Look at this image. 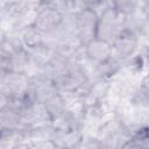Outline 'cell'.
I'll return each instance as SVG.
<instances>
[{
    "label": "cell",
    "instance_id": "obj_14",
    "mask_svg": "<svg viewBox=\"0 0 149 149\" xmlns=\"http://www.w3.org/2000/svg\"><path fill=\"white\" fill-rule=\"evenodd\" d=\"M112 7L122 16L129 17L134 15L139 9L141 2L134 1V0H116V1H111Z\"/></svg>",
    "mask_w": 149,
    "mask_h": 149
},
{
    "label": "cell",
    "instance_id": "obj_5",
    "mask_svg": "<svg viewBox=\"0 0 149 149\" xmlns=\"http://www.w3.org/2000/svg\"><path fill=\"white\" fill-rule=\"evenodd\" d=\"M64 15L65 14L54 8L49 1H38V7L34 14L31 24L45 36L58 30L64 20Z\"/></svg>",
    "mask_w": 149,
    "mask_h": 149
},
{
    "label": "cell",
    "instance_id": "obj_17",
    "mask_svg": "<svg viewBox=\"0 0 149 149\" xmlns=\"http://www.w3.org/2000/svg\"><path fill=\"white\" fill-rule=\"evenodd\" d=\"M140 13H141V15L143 16V19H144V21L148 23V26H149V1H143V2H141V5H140Z\"/></svg>",
    "mask_w": 149,
    "mask_h": 149
},
{
    "label": "cell",
    "instance_id": "obj_7",
    "mask_svg": "<svg viewBox=\"0 0 149 149\" xmlns=\"http://www.w3.org/2000/svg\"><path fill=\"white\" fill-rule=\"evenodd\" d=\"M59 93L61 91L56 83H54L44 73H36L30 76L29 95L35 102L44 105L48 100Z\"/></svg>",
    "mask_w": 149,
    "mask_h": 149
},
{
    "label": "cell",
    "instance_id": "obj_10",
    "mask_svg": "<svg viewBox=\"0 0 149 149\" xmlns=\"http://www.w3.org/2000/svg\"><path fill=\"white\" fill-rule=\"evenodd\" d=\"M27 132L28 126L26 125L22 115L14 108L3 106L0 107V132Z\"/></svg>",
    "mask_w": 149,
    "mask_h": 149
},
{
    "label": "cell",
    "instance_id": "obj_12",
    "mask_svg": "<svg viewBox=\"0 0 149 149\" xmlns=\"http://www.w3.org/2000/svg\"><path fill=\"white\" fill-rule=\"evenodd\" d=\"M17 35L22 45L27 50L35 49L45 43L44 35L40 30H37L33 24H28L27 27H24L21 31L17 33Z\"/></svg>",
    "mask_w": 149,
    "mask_h": 149
},
{
    "label": "cell",
    "instance_id": "obj_1",
    "mask_svg": "<svg viewBox=\"0 0 149 149\" xmlns=\"http://www.w3.org/2000/svg\"><path fill=\"white\" fill-rule=\"evenodd\" d=\"M132 135V129L116 114L102 121L93 137L104 149H122Z\"/></svg>",
    "mask_w": 149,
    "mask_h": 149
},
{
    "label": "cell",
    "instance_id": "obj_15",
    "mask_svg": "<svg viewBox=\"0 0 149 149\" xmlns=\"http://www.w3.org/2000/svg\"><path fill=\"white\" fill-rule=\"evenodd\" d=\"M30 149H58L52 140H42V141H31L27 142Z\"/></svg>",
    "mask_w": 149,
    "mask_h": 149
},
{
    "label": "cell",
    "instance_id": "obj_16",
    "mask_svg": "<svg viewBox=\"0 0 149 149\" xmlns=\"http://www.w3.org/2000/svg\"><path fill=\"white\" fill-rule=\"evenodd\" d=\"M77 149H104L94 137H85L83 143Z\"/></svg>",
    "mask_w": 149,
    "mask_h": 149
},
{
    "label": "cell",
    "instance_id": "obj_19",
    "mask_svg": "<svg viewBox=\"0 0 149 149\" xmlns=\"http://www.w3.org/2000/svg\"><path fill=\"white\" fill-rule=\"evenodd\" d=\"M146 143H147V147L149 149V127L146 128Z\"/></svg>",
    "mask_w": 149,
    "mask_h": 149
},
{
    "label": "cell",
    "instance_id": "obj_8",
    "mask_svg": "<svg viewBox=\"0 0 149 149\" xmlns=\"http://www.w3.org/2000/svg\"><path fill=\"white\" fill-rule=\"evenodd\" d=\"M83 56L91 65H97L114 56L113 47L109 42L94 38L83 47Z\"/></svg>",
    "mask_w": 149,
    "mask_h": 149
},
{
    "label": "cell",
    "instance_id": "obj_9",
    "mask_svg": "<svg viewBox=\"0 0 149 149\" xmlns=\"http://www.w3.org/2000/svg\"><path fill=\"white\" fill-rule=\"evenodd\" d=\"M51 140L58 149H77L85 140V134L81 128L70 130H54Z\"/></svg>",
    "mask_w": 149,
    "mask_h": 149
},
{
    "label": "cell",
    "instance_id": "obj_18",
    "mask_svg": "<svg viewBox=\"0 0 149 149\" xmlns=\"http://www.w3.org/2000/svg\"><path fill=\"white\" fill-rule=\"evenodd\" d=\"M140 54L143 56V58L146 61L149 62V37H147L146 38V42L142 44V49H141Z\"/></svg>",
    "mask_w": 149,
    "mask_h": 149
},
{
    "label": "cell",
    "instance_id": "obj_13",
    "mask_svg": "<svg viewBox=\"0 0 149 149\" xmlns=\"http://www.w3.org/2000/svg\"><path fill=\"white\" fill-rule=\"evenodd\" d=\"M26 142V132H0V149H15Z\"/></svg>",
    "mask_w": 149,
    "mask_h": 149
},
{
    "label": "cell",
    "instance_id": "obj_6",
    "mask_svg": "<svg viewBox=\"0 0 149 149\" xmlns=\"http://www.w3.org/2000/svg\"><path fill=\"white\" fill-rule=\"evenodd\" d=\"M140 43L141 37L135 31L125 28L112 43L114 56L123 63L139 52Z\"/></svg>",
    "mask_w": 149,
    "mask_h": 149
},
{
    "label": "cell",
    "instance_id": "obj_11",
    "mask_svg": "<svg viewBox=\"0 0 149 149\" xmlns=\"http://www.w3.org/2000/svg\"><path fill=\"white\" fill-rule=\"evenodd\" d=\"M123 68V63L116 58L115 56H112L107 61L99 63L97 65H92L90 76L92 80H112Z\"/></svg>",
    "mask_w": 149,
    "mask_h": 149
},
{
    "label": "cell",
    "instance_id": "obj_4",
    "mask_svg": "<svg viewBox=\"0 0 149 149\" xmlns=\"http://www.w3.org/2000/svg\"><path fill=\"white\" fill-rule=\"evenodd\" d=\"M76 21V36L81 47L86 45L94 38H97L99 14L92 8L78 6L74 13Z\"/></svg>",
    "mask_w": 149,
    "mask_h": 149
},
{
    "label": "cell",
    "instance_id": "obj_2",
    "mask_svg": "<svg viewBox=\"0 0 149 149\" xmlns=\"http://www.w3.org/2000/svg\"><path fill=\"white\" fill-rule=\"evenodd\" d=\"M30 76L27 73L1 72L0 76V102L21 99L29 94Z\"/></svg>",
    "mask_w": 149,
    "mask_h": 149
},
{
    "label": "cell",
    "instance_id": "obj_20",
    "mask_svg": "<svg viewBox=\"0 0 149 149\" xmlns=\"http://www.w3.org/2000/svg\"><path fill=\"white\" fill-rule=\"evenodd\" d=\"M15 149H30V148H29L28 143H27V142H24V143H22L21 146H19V147H17V148H15Z\"/></svg>",
    "mask_w": 149,
    "mask_h": 149
},
{
    "label": "cell",
    "instance_id": "obj_3",
    "mask_svg": "<svg viewBox=\"0 0 149 149\" xmlns=\"http://www.w3.org/2000/svg\"><path fill=\"white\" fill-rule=\"evenodd\" d=\"M126 27V17L119 14L113 7L112 3L108 5L99 13L97 38L109 42L111 44L118 37V35Z\"/></svg>",
    "mask_w": 149,
    "mask_h": 149
}]
</instances>
